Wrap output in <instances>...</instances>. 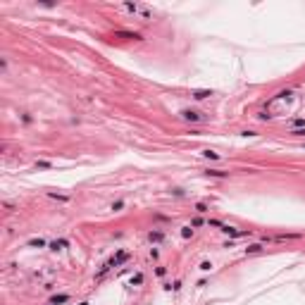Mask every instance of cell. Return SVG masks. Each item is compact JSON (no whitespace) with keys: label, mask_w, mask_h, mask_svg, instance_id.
<instances>
[{"label":"cell","mask_w":305,"mask_h":305,"mask_svg":"<svg viewBox=\"0 0 305 305\" xmlns=\"http://www.w3.org/2000/svg\"><path fill=\"white\" fill-rule=\"evenodd\" d=\"M127 260H129V253H127V250H119V253H117V255H115L110 262H107V265H110V267H117V265L127 262Z\"/></svg>","instance_id":"1"},{"label":"cell","mask_w":305,"mask_h":305,"mask_svg":"<svg viewBox=\"0 0 305 305\" xmlns=\"http://www.w3.org/2000/svg\"><path fill=\"white\" fill-rule=\"evenodd\" d=\"M181 117H184V119H188V122H200V115H198V112H193V110H184V112H181Z\"/></svg>","instance_id":"2"},{"label":"cell","mask_w":305,"mask_h":305,"mask_svg":"<svg viewBox=\"0 0 305 305\" xmlns=\"http://www.w3.org/2000/svg\"><path fill=\"white\" fill-rule=\"evenodd\" d=\"M69 300V296L67 293H60V296H52L50 298V305H62V303H67Z\"/></svg>","instance_id":"3"},{"label":"cell","mask_w":305,"mask_h":305,"mask_svg":"<svg viewBox=\"0 0 305 305\" xmlns=\"http://www.w3.org/2000/svg\"><path fill=\"white\" fill-rule=\"evenodd\" d=\"M222 231L224 234H229V236H243L238 229H234V226H229V224H222Z\"/></svg>","instance_id":"4"},{"label":"cell","mask_w":305,"mask_h":305,"mask_svg":"<svg viewBox=\"0 0 305 305\" xmlns=\"http://www.w3.org/2000/svg\"><path fill=\"white\" fill-rule=\"evenodd\" d=\"M212 96V91H193V98L195 100H205V98H210Z\"/></svg>","instance_id":"5"},{"label":"cell","mask_w":305,"mask_h":305,"mask_svg":"<svg viewBox=\"0 0 305 305\" xmlns=\"http://www.w3.org/2000/svg\"><path fill=\"white\" fill-rule=\"evenodd\" d=\"M67 246H69V243H67L64 238H60V241H50V248H52V250H60V248H67Z\"/></svg>","instance_id":"6"},{"label":"cell","mask_w":305,"mask_h":305,"mask_svg":"<svg viewBox=\"0 0 305 305\" xmlns=\"http://www.w3.org/2000/svg\"><path fill=\"white\" fill-rule=\"evenodd\" d=\"M148 238H150V243H153V241L157 243V241H162L165 236H162V231H150V236H148Z\"/></svg>","instance_id":"7"},{"label":"cell","mask_w":305,"mask_h":305,"mask_svg":"<svg viewBox=\"0 0 305 305\" xmlns=\"http://www.w3.org/2000/svg\"><path fill=\"white\" fill-rule=\"evenodd\" d=\"M29 246H33V248H43V246H45V241H43V238H31V241H29Z\"/></svg>","instance_id":"8"},{"label":"cell","mask_w":305,"mask_h":305,"mask_svg":"<svg viewBox=\"0 0 305 305\" xmlns=\"http://www.w3.org/2000/svg\"><path fill=\"white\" fill-rule=\"evenodd\" d=\"M260 250H262V246H260V243H253V246L246 248V253H260Z\"/></svg>","instance_id":"9"},{"label":"cell","mask_w":305,"mask_h":305,"mask_svg":"<svg viewBox=\"0 0 305 305\" xmlns=\"http://www.w3.org/2000/svg\"><path fill=\"white\" fill-rule=\"evenodd\" d=\"M203 155H205V157H210V160H217V157H219L217 153H212V150H203Z\"/></svg>","instance_id":"10"},{"label":"cell","mask_w":305,"mask_h":305,"mask_svg":"<svg viewBox=\"0 0 305 305\" xmlns=\"http://www.w3.org/2000/svg\"><path fill=\"white\" fill-rule=\"evenodd\" d=\"M207 174H210V176H226V172H219V169H210Z\"/></svg>","instance_id":"11"},{"label":"cell","mask_w":305,"mask_h":305,"mask_svg":"<svg viewBox=\"0 0 305 305\" xmlns=\"http://www.w3.org/2000/svg\"><path fill=\"white\" fill-rule=\"evenodd\" d=\"M195 212H200V214L207 212V205H205V203H198V205H195Z\"/></svg>","instance_id":"12"},{"label":"cell","mask_w":305,"mask_h":305,"mask_svg":"<svg viewBox=\"0 0 305 305\" xmlns=\"http://www.w3.org/2000/svg\"><path fill=\"white\" fill-rule=\"evenodd\" d=\"M191 234H193V229H191V226H186V229H181V236H184V238H188Z\"/></svg>","instance_id":"13"},{"label":"cell","mask_w":305,"mask_h":305,"mask_svg":"<svg viewBox=\"0 0 305 305\" xmlns=\"http://www.w3.org/2000/svg\"><path fill=\"white\" fill-rule=\"evenodd\" d=\"M122 207H124V203H122V200H117V203H112V210H115V212H119Z\"/></svg>","instance_id":"14"},{"label":"cell","mask_w":305,"mask_h":305,"mask_svg":"<svg viewBox=\"0 0 305 305\" xmlns=\"http://www.w3.org/2000/svg\"><path fill=\"white\" fill-rule=\"evenodd\" d=\"M291 136H305V129H293Z\"/></svg>","instance_id":"15"},{"label":"cell","mask_w":305,"mask_h":305,"mask_svg":"<svg viewBox=\"0 0 305 305\" xmlns=\"http://www.w3.org/2000/svg\"><path fill=\"white\" fill-rule=\"evenodd\" d=\"M141 281H143V274H136V277L131 279V284H141Z\"/></svg>","instance_id":"16"},{"label":"cell","mask_w":305,"mask_h":305,"mask_svg":"<svg viewBox=\"0 0 305 305\" xmlns=\"http://www.w3.org/2000/svg\"><path fill=\"white\" fill-rule=\"evenodd\" d=\"M200 224H203V219H200V217H195V219L191 222V226H200Z\"/></svg>","instance_id":"17"},{"label":"cell","mask_w":305,"mask_h":305,"mask_svg":"<svg viewBox=\"0 0 305 305\" xmlns=\"http://www.w3.org/2000/svg\"><path fill=\"white\" fill-rule=\"evenodd\" d=\"M210 226H219V229H222V222H219V219H210Z\"/></svg>","instance_id":"18"},{"label":"cell","mask_w":305,"mask_h":305,"mask_svg":"<svg viewBox=\"0 0 305 305\" xmlns=\"http://www.w3.org/2000/svg\"><path fill=\"white\" fill-rule=\"evenodd\" d=\"M81 305H88V303H81Z\"/></svg>","instance_id":"19"}]
</instances>
